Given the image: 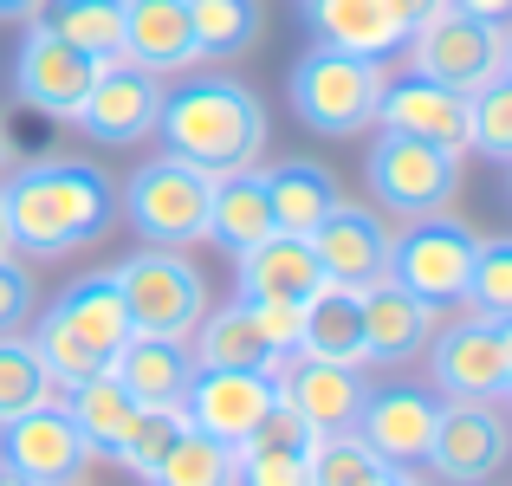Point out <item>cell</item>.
Returning a JSON list of instances; mask_svg holds the SVG:
<instances>
[{
    "label": "cell",
    "mask_w": 512,
    "mask_h": 486,
    "mask_svg": "<svg viewBox=\"0 0 512 486\" xmlns=\"http://www.w3.org/2000/svg\"><path fill=\"white\" fill-rule=\"evenodd\" d=\"M376 124L383 130H402V137H422L435 150H454L467 156V98L435 78L409 72V78H389L383 85V104H376Z\"/></svg>",
    "instance_id": "cell-18"
},
{
    "label": "cell",
    "mask_w": 512,
    "mask_h": 486,
    "mask_svg": "<svg viewBox=\"0 0 512 486\" xmlns=\"http://www.w3.org/2000/svg\"><path fill=\"white\" fill-rule=\"evenodd\" d=\"M59 402H65V415L78 422V435H85V448H91V461H117V448H124V435L137 428V396H130L124 383H117L111 370H98V376H85V383H72V389H59Z\"/></svg>",
    "instance_id": "cell-27"
},
{
    "label": "cell",
    "mask_w": 512,
    "mask_h": 486,
    "mask_svg": "<svg viewBox=\"0 0 512 486\" xmlns=\"http://www.w3.org/2000/svg\"><path fill=\"white\" fill-rule=\"evenodd\" d=\"M389 234H396V227L383 221V208L338 201L305 240H312V253H318V266H325L331 286L363 292V286H376V279H389Z\"/></svg>",
    "instance_id": "cell-17"
},
{
    "label": "cell",
    "mask_w": 512,
    "mask_h": 486,
    "mask_svg": "<svg viewBox=\"0 0 512 486\" xmlns=\"http://www.w3.org/2000/svg\"><path fill=\"white\" fill-rule=\"evenodd\" d=\"M299 357L325 363H370L363 357V305L350 286H318L299 305Z\"/></svg>",
    "instance_id": "cell-28"
},
{
    "label": "cell",
    "mask_w": 512,
    "mask_h": 486,
    "mask_svg": "<svg viewBox=\"0 0 512 486\" xmlns=\"http://www.w3.org/2000/svg\"><path fill=\"white\" fill-rule=\"evenodd\" d=\"M188 33H195V59H240L260 46L266 13L260 0H188Z\"/></svg>",
    "instance_id": "cell-31"
},
{
    "label": "cell",
    "mask_w": 512,
    "mask_h": 486,
    "mask_svg": "<svg viewBox=\"0 0 512 486\" xmlns=\"http://www.w3.org/2000/svg\"><path fill=\"white\" fill-rule=\"evenodd\" d=\"M273 402H279V370H195L182 415H188V428L240 448L273 415Z\"/></svg>",
    "instance_id": "cell-14"
},
{
    "label": "cell",
    "mask_w": 512,
    "mask_h": 486,
    "mask_svg": "<svg viewBox=\"0 0 512 486\" xmlns=\"http://www.w3.org/2000/svg\"><path fill=\"white\" fill-rule=\"evenodd\" d=\"M448 7L474 13V20H493V26H506V20H512V0H448Z\"/></svg>",
    "instance_id": "cell-44"
},
{
    "label": "cell",
    "mask_w": 512,
    "mask_h": 486,
    "mask_svg": "<svg viewBox=\"0 0 512 486\" xmlns=\"http://www.w3.org/2000/svg\"><path fill=\"white\" fill-rule=\"evenodd\" d=\"M467 150H487L500 162L512 156V78L506 72L467 98Z\"/></svg>",
    "instance_id": "cell-36"
},
{
    "label": "cell",
    "mask_w": 512,
    "mask_h": 486,
    "mask_svg": "<svg viewBox=\"0 0 512 486\" xmlns=\"http://www.w3.org/2000/svg\"><path fill=\"white\" fill-rule=\"evenodd\" d=\"M266 195H273L279 234H312V227L344 201V188H338V175H331L325 162L292 156V162H273V169H266Z\"/></svg>",
    "instance_id": "cell-29"
},
{
    "label": "cell",
    "mask_w": 512,
    "mask_h": 486,
    "mask_svg": "<svg viewBox=\"0 0 512 486\" xmlns=\"http://www.w3.org/2000/svg\"><path fill=\"white\" fill-rule=\"evenodd\" d=\"M279 221H273V195H266V169L247 162V169H221L208 175V240L227 247L240 260L247 247L273 240Z\"/></svg>",
    "instance_id": "cell-20"
},
{
    "label": "cell",
    "mask_w": 512,
    "mask_h": 486,
    "mask_svg": "<svg viewBox=\"0 0 512 486\" xmlns=\"http://www.w3.org/2000/svg\"><path fill=\"white\" fill-rule=\"evenodd\" d=\"M500 363H506V396L500 402H512V318H500Z\"/></svg>",
    "instance_id": "cell-45"
},
{
    "label": "cell",
    "mask_w": 512,
    "mask_h": 486,
    "mask_svg": "<svg viewBox=\"0 0 512 486\" xmlns=\"http://www.w3.org/2000/svg\"><path fill=\"white\" fill-rule=\"evenodd\" d=\"M363 175H370L376 208L402 214V221L441 214L461 195V156L435 150V143H422V137H402V130H376L370 156H363Z\"/></svg>",
    "instance_id": "cell-4"
},
{
    "label": "cell",
    "mask_w": 512,
    "mask_h": 486,
    "mask_svg": "<svg viewBox=\"0 0 512 486\" xmlns=\"http://www.w3.org/2000/svg\"><path fill=\"white\" fill-rule=\"evenodd\" d=\"M234 486H305V454L299 448H260V441H247V448H240Z\"/></svg>",
    "instance_id": "cell-39"
},
{
    "label": "cell",
    "mask_w": 512,
    "mask_h": 486,
    "mask_svg": "<svg viewBox=\"0 0 512 486\" xmlns=\"http://www.w3.org/2000/svg\"><path fill=\"white\" fill-rule=\"evenodd\" d=\"M234 279H240V299H273V305H305L318 286H331L305 234H273L260 247H247L234 260Z\"/></svg>",
    "instance_id": "cell-21"
},
{
    "label": "cell",
    "mask_w": 512,
    "mask_h": 486,
    "mask_svg": "<svg viewBox=\"0 0 512 486\" xmlns=\"http://www.w3.org/2000/svg\"><path fill=\"white\" fill-rule=\"evenodd\" d=\"M33 350H39V363H46V376H52L59 389H72V383H85V376H98V370H104V363L91 357V350L78 344V337H65L52 318H39V331H33Z\"/></svg>",
    "instance_id": "cell-38"
},
{
    "label": "cell",
    "mask_w": 512,
    "mask_h": 486,
    "mask_svg": "<svg viewBox=\"0 0 512 486\" xmlns=\"http://www.w3.org/2000/svg\"><path fill=\"white\" fill-rule=\"evenodd\" d=\"M46 318L59 324L65 337H78V344L91 350V357L111 370V357L130 344V305H124V292H117V279L111 273H78L72 286L59 292V299L46 305Z\"/></svg>",
    "instance_id": "cell-19"
},
{
    "label": "cell",
    "mask_w": 512,
    "mask_h": 486,
    "mask_svg": "<svg viewBox=\"0 0 512 486\" xmlns=\"http://www.w3.org/2000/svg\"><path fill=\"white\" fill-rule=\"evenodd\" d=\"M383 7L396 13V26H402V33H415V26H422V20H435V13L448 7V0H383Z\"/></svg>",
    "instance_id": "cell-43"
},
{
    "label": "cell",
    "mask_w": 512,
    "mask_h": 486,
    "mask_svg": "<svg viewBox=\"0 0 512 486\" xmlns=\"http://www.w3.org/2000/svg\"><path fill=\"white\" fill-rule=\"evenodd\" d=\"M370 383H376L370 363H325V357H299V350L279 363V402H286L312 435H331V428L357 422Z\"/></svg>",
    "instance_id": "cell-16"
},
{
    "label": "cell",
    "mask_w": 512,
    "mask_h": 486,
    "mask_svg": "<svg viewBox=\"0 0 512 486\" xmlns=\"http://www.w3.org/2000/svg\"><path fill=\"white\" fill-rule=\"evenodd\" d=\"M383 474H389V467L376 461V448L357 435V428L312 435V448H305V486H370Z\"/></svg>",
    "instance_id": "cell-33"
},
{
    "label": "cell",
    "mask_w": 512,
    "mask_h": 486,
    "mask_svg": "<svg viewBox=\"0 0 512 486\" xmlns=\"http://www.w3.org/2000/svg\"><path fill=\"white\" fill-rule=\"evenodd\" d=\"M0 467L33 486H72L85 480L91 467V448L85 435H78V422L65 415V402H39V409L13 415V422H0Z\"/></svg>",
    "instance_id": "cell-12"
},
{
    "label": "cell",
    "mask_w": 512,
    "mask_h": 486,
    "mask_svg": "<svg viewBox=\"0 0 512 486\" xmlns=\"http://www.w3.org/2000/svg\"><path fill=\"white\" fill-rule=\"evenodd\" d=\"M0 253H13V234H7V214H0Z\"/></svg>",
    "instance_id": "cell-49"
},
{
    "label": "cell",
    "mask_w": 512,
    "mask_h": 486,
    "mask_svg": "<svg viewBox=\"0 0 512 486\" xmlns=\"http://www.w3.org/2000/svg\"><path fill=\"white\" fill-rule=\"evenodd\" d=\"M33 318V273L13 253H0V331H20Z\"/></svg>",
    "instance_id": "cell-40"
},
{
    "label": "cell",
    "mask_w": 512,
    "mask_h": 486,
    "mask_svg": "<svg viewBox=\"0 0 512 486\" xmlns=\"http://www.w3.org/2000/svg\"><path fill=\"white\" fill-rule=\"evenodd\" d=\"M0 486H33V480H20V474H7V467H0Z\"/></svg>",
    "instance_id": "cell-51"
},
{
    "label": "cell",
    "mask_w": 512,
    "mask_h": 486,
    "mask_svg": "<svg viewBox=\"0 0 512 486\" xmlns=\"http://www.w3.org/2000/svg\"><path fill=\"white\" fill-rule=\"evenodd\" d=\"M182 428H188L182 409H143L137 428L124 435V448H117V467H124V474H137V480H150L156 461L175 448V435H182Z\"/></svg>",
    "instance_id": "cell-37"
},
{
    "label": "cell",
    "mask_w": 512,
    "mask_h": 486,
    "mask_svg": "<svg viewBox=\"0 0 512 486\" xmlns=\"http://www.w3.org/2000/svg\"><path fill=\"white\" fill-rule=\"evenodd\" d=\"M188 350H195V370H279V363H286L273 344H266V331L253 324L247 299L221 305V312H201Z\"/></svg>",
    "instance_id": "cell-26"
},
{
    "label": "cell",
    "mask_w": 512,
    "mask_h": 486,
    "mask_svg": "<svg viewBox=\"0 0 512 486\" xmlns=\"http://www.w3.org/2000/svg\"><path fill=\"white\" fill-rule=\"evenodd\" d=\"M512 454V428L500 402H441L435 435H428V474L441 486H487Z\"/></svg>",
    "instance_id": "cell-10"
},
{
    "label": "cell",
    "mask_w": 512,
    "mask_h": 486,
    "mask_svg": "<svg viewBox=\"0 0 512 486\" xmlns=\"http://www.w3.org/2000/svg\"><path fill=\"white\" fill-rule=\"evenodd\" d=\"M428 389L441 402H500L506 396V363H500V324L467 312L428 331Z\"/></svg>",
    "instance_id": "cell-9"
},
{
    "label": "cell",
    "mask_w": 512,
    "mask_h": 486,
    "mask_svg": "<svg viewBox=\"0 0 512 486\" xmlns=\"http://www.w3.org/2000/svg\"><path fill=\"white\" fill-rule=\"evenodd\" d=\"M0 214L20 260H72L117 227V182L72 156L20 162L0 175Z\"/></svg>",
    "instance_id": "cell-1"
},
{
    "label": "cell",
    "mask_w": 512,
    "mask_h": 486,
    "mask_svg": "<svg viewBox=\"0 0 512 486\" xmlns=\"http://www.w3.org/2000/svg\"><path fill=\"white\" fill-rule=\"evenodd\" d=\"M7 162H13V150H7V130H0V175H7Z\"/></svg>",
    "instance_id": "cell-50"
},
{
    "label": "cell",
    "mask_w": 512,
    "mask_h": 486,
    "mask_svg": "<svg viewBox=\"0 0 512 486\" xmlns=\"http://www.w3.org/2000/svg\"><path fill=\"white\" fill-rule=\"evenodd\" d=\"M247 305H253V324L266 331V344L279 357H292L299 350V305H273V299H247Z\"/></svg>",
    "instance_id": "cell-41"
},
{
    "label": "cell",
    "mask_w": 512,
    "mask_h": 486,
    "mask_svg": "<svg viewBox=\"0 0 512 486\" xmlns=\"http://www.w3.org/2000/svg\"><path fill=\"white\" fill-rule=\"evenodd\" d=\"M46 0H0V20H33Z\"/></svg>",
    "instance_id": "cell-46"
},
{
    "label": "cell",
    "mask_w": 512,
    "mask_h": 486,
    "mask_svg": "<svg viewBox=\"0 0 512 486\" xmlns=\"http://www.w3.org/2000/svg\"><path fill=\"white\" fill-rule=\"evenodd\" d=\"M117 214L143 234V247H195L208 240V175L175 156L137 162L117 195Z\"/></svg>",
    "instance_id": "cell-7"
},
{
    "label": "cell",
    "mask_w": 512,
    "mask_h": 486,
    "mask_svg": "<svg viewBox=\"0 0 512 486\" xmlns=\"http://www.w3.org/2000/svg\"><path fill=\"white\" fill-rule=\"evenodd\" d=\"M305 26H312L318 46L357 52V59H389L409 39L383 0H305Z\"/></svg>",
    "instance_id": "cell-25"
},
{
    "label": "cell",
    "mask_w": 512,
    "mask_h": 486,
    "mask_svg": "<svg viewBox=\"0 0 512 486\" xmlns=\"http://www.w3.org/2000/svg\"><path fill=\"white\" fill-rule=\"evenodd\" d=\"M474 247H480V234L454 208L422 214V221H402V234H389V279H396L402 292H415L422 305L448 312V305H461V292H467Z\"/></svg>",
    "instance_id": "cell-5"
},
{
    "label": "cell",
    "mask_w": 512,
    "mask_h": 486,
    "mask_svg": "<svg viewBox=\"0 0 512 486\" xmlns=\"http://www.w3.org/2000/svg\"><path fill=\"white\" fill-rule=\"evenodd\" d=\"M117 292L130 305V324L150 337H195L201 312H208V279L195 273L182 247H143L111 266Z\"/></svg>",
    "instance_id": "cell-6"
},
{
    "label": "cell",
    "mask_w": 512,
    "mask_h": 486,
    "mask_svg": "<svg viewBox=\"0 0 512 486\" xmlns=\"http://www.w3.org/2000/svg\"><path fill=\"white\" fill-rule=\"evenodd\" d=\"M33 20L46 33H59L65 46L91 52V59H117L124 52V0H46Z\"/></svg>",
    "instance_id": "cell-30"
},
{
    "label": "cell",
    "mask_w": 512,
    "mask_h": 486,
    "mask_svg": "<svg viewBox=\"0 0 512 486\" xmlns=\"http://www.w3.org/2000/svg\"><path fill=\"white\" fill-rule=\"evenodd\" d=\"M72 486H85V480H72Z\"/></svg>",
    "instance_id": "cell-53"
},
{
    "label": "cell",
    "mask_w": 512,
    "mask_h": 486,
    "mask_svg": "<svg viewBox=\"0 0 512 486\" xmlns=\"http://www.w3.org/2000/svg\"><path fill=\"white\" fill-rule=\"evenodd\" d=\"M370 486H428V480H415L409 467H389V474H383V480H370Z\"/></svg>",
    "instance_id": "cell-47"
},
{
    "label": "cell",
    "mask_w": 512,
    "mask_h": 486,
    "mask_svg": "<svg viewBox=\"0 0 512 486\" xmlns=\"http://www.w3.org/2000/svg\"><path fill=\"white\" fill-rule=\"evenodd\" d=\"M506 195H512V156H506Z\"/></svg>",
    "instance_id": "cell-52"
},
{
    "label": "cell",
    "mask_w": 512,
    "mask_h": 486,
    "mask_svg": "<svg viewBox=\"0 0 512 486\" xmlns=\"http://www.w3.org/2000/svg\"><path fill=\"white\" fill-rule=\"evenodd\" d=\"M234 474H240V448L201 435V428H182L175 448L156 461L150 486H234Z\"/></svg>",
    "instance_id": "cell-32"
},
{
    "label": "cell",
    "mask_w": 512,
    "mask_h": 486,
    "mask_svg": "<svg viewBox=\"0 0 512 486\" xmlns=\"http://www.w3.org/2000/svg\"><path fill=\"white\" fill-rule=\"evenodd\" d=\"M435 415H441V396L428 383H370V396H363L350 428L376 448L383 467H422Z\"/></svg>",
    "instance_id": "cell-15"
},
{
    "label": "cell",
    "mask_w": 512,
    "mask_h": 486,
    "mask_svg": "<svg viewBox=\"0 0 512 486\" xmlns=\"http://www.w3.org/2000/svg\"><path fill=\"white\" fill-rule=\"evenodd\" d=\"M383 85H389L383 59H357V52H338V46H312L286 78L299 124L318 130V137H363L376 124Z\"/></svg>",
    "instance_id": "cell-3"
},
{
    "label": "cell",
    "mask_w": 512,
    "mask_h": 486,
    "mask_svg": "<svg viewBox=\"0 0 512 486\" xmlns=\"http://www.w3.org/2000/svg\"><path fill=\"white\" fill-rule=\"evenodd\" d=\"M363 305V357L370 363H409L422 357L428 331H435V305H422L415 292H402L396 279H376V286L357 292Z\"/></svg>",
    "instance_id": "cell-23"
},
{
    "label": "cell",
    "mask_w": 512,
    "mask_h": 486,
    "mask_svg": "<svg viewBox=\"0 0 512 486\" xmlns=\"http://www.w3.org/2000/svg\"><path fill=\"white\" fill-rule=\"evenodd\" d=\"M117 59L143 72H188L195 65V33H188V0H124V52Z\"/></svg>",
    "instance_id": "cell-24"
},
{
    "label": "cell",
    "mask_w": 512,
    "mask_h": 486,
    "mask_svg": "<svg viewBox=\"0 0 512 486\" xmlns=\"http://www.w3.org/2000/svg\"><path fill=\"white\" fill-rule=\"evenodd\" d=\"M247 441H260V448H299V454H305V448H312V428H305L299 415L286 409V402H273V415H266V422L253 428ZM247 441H240V448H247Z\"/></svg>",
    "instance_id": "cell-42"
},
{
    "label": "cell",
    "mask_w": 512,
    "mask_h": 486,
    "mask_svg": "<svg viewBox=\"0 0 512 486\" xmlns=\"http://www.w3.org/2000/svg\"><path fill=\"white\" fill-rule=\"evenodd\" d=\"M98 65L104 59L65 46L59 33H46V26L33 20L26 39H20V52H13V98H20L26 111H46V117H65V124H72V111L85 104Z\"/></svg>",
    "instance_id": "cell-13"
},
{
    "label": "cell",
    "mask_w": 512,
    "mask_h": 486,
    "mask_svg": "<svg viewBox=\"0 0 512 486\" xmlns=\"http://www.w3.org/2000/svg\"><path fill=\"white\" fill-rule=\"evenodd\" d=\"M111 376L137 396V409H182L188 383H195V350H188V337L130 331V344L111 357Z\"/></svg>",
    "instance_id": "cell-22"
},
{
    "label": "cell",
    "mask_w": 512,
    "mask_h": 486,
    "mask_svg": "<svg viewBox=\"0 0 512 486\" xmlns=\"http://www.w3.org/2000/svg\"><path fill=\"white\" fill-rule=\"evenodd\" d=\"M500 33L506 26L474 20V13H461V7H441L435 20H422L402 46H409V65L422 78H435V85L474 98L480 85L500 78Z\"/></svg>",
    "instance_id": "cell-8"
},
{
    "label": "cell",
    "mask_w": 512,
    "mask_h": 486,
    "mask_svg": "<svg viewBox=\"0 0 512 486\" xmlns=\"http://www.w3.org/2000/svg\"><path fill=\"white\" fill-rule=\"evenodd\" d=\"M467 312L480 318H512V234H487L474 247V266H467V292H461Z\"/></svg>",
    "instance_id": "cell-35"
},
{
    "label": "cell",
    "mask_w": 512,
    "mask_h": 486,
    "mask_svg": "<svg viewBox=\"0 0 512 486\" xmlns=\"http://www.w3.org/2000/svg\"><path fill=\"white\" fill-rule=\"evenodd\" d=\"M156 137H163V156L195 162L201 175L221 169H247L266 150V104L253 85L227 72H201L182 78L175 91H163V117H156Z\"/></svg>",
    "instance_id": "cell-2"
},
{
    "label": "cell",
    "mask_w": 512,
    "mask_h": 486,
    "mask_svg": "<svg viewBox=\"0 0 512 486\" xmlns=\"http://www.w3.org/2000/svg\"><path fill=\"white\" fill-rule=\"evenodd\" d=\"M156 117H163V78L130 65V59H104L98 78H91V91H85V104L72 111V124L85 130L91 143L130 150V143L156 137Z\"/></svg>",
    "instance_id": "cell-11"
},
{
    "label": "cell",
    "mask_w": 512,
    "mask_h": 486,
    "mask_svg": "<svg viewBox=\"0 0 512 486\" xmlns=\"http://www.w3.org/2000/svg\"><path fill=\"white\" fill-rule=\"evenodd\" d=\"M59 396V383L46 376V363H39L33 337L20 331H0V422H13V415L39 409V402Z\"/></svg>",
    "instance_id": "cell-34"
},
{
    "label": "cell",
    "mask_w": 512,
    "mask_h": 486,
    "mask_svg": "<svg viewBox=\"0 0 512 486\" xmlns=\"http://www.w3.org/2000/svg\"><path fill=\"white\" fill-rule=\"evenodd\" d=\"M500 72L512 78V20H506V33H500Z\"/></svg>",
    "instance_id": "cell-48"
}]
</instances>
